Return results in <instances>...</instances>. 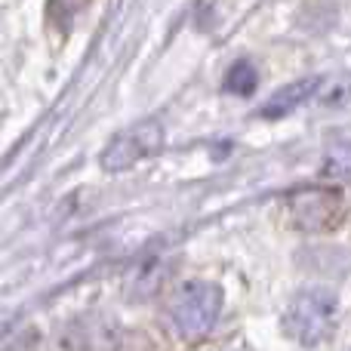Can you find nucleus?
<instances>
[{"label":"nucleus","instance_id":"nucleus-1","mask_svg":"<svg viewBox=\"0 0 351 351\" xmlns=\"http://www.w3.org/2000/svg\"><path fill=\"white\" fill-rule=\"evenodd\" d=\"M339 321V296L324 287L299 290L284 311V330L302 346H321L333 336Z\"/></svg>","mask_w":351,"mask_h":351},{"label":"nucleus","instance_id":"nucleus-2","mask_svg":"<svg viewBox=\"0 0 351 351\" xmlns=\"http://www.w3.org/2000/svg\"><path fill=\"white\" fill-rule=\"evenodd\" d=\"M222 311V290L216 284L194 280L176 290L170 299V321L182 339H204Z\"/></svg>","mask_w":351,"mask_h":351},{"label":"nucleus","instance_id":"nucleus-3","mask_svg":"<svg viewBox=\"0 0 351 351\" xmlns=\"http://www.w3.org/2000/svg\"><path fill=\"white\" fill-rule=\"evenodd\" d=\"M160 142H164V127H160V121L136 123V127H130L127 133H121L102 152V167L108 173L130 170V167H136L142 158L158 152Z\"/></svg>","mask_w":351,"mask_h":351},{"label":"nucleus","instance_id":"nucleus-4","mask_svg":"<svg viewBox=\"0 0 351 351\" xmlns=\"http://www.w3.org/2000/svg\"><path fill=\"white\" fill-rule=\"evenodd\" d=\"M315 93H317V80L315 77H305V80H296V84H290V86H280V90L259 108V117H265V121L287 117L290 111H296L299 105L308 102Z\"/></svg>","mask_w":351,"mask_h":351},{"label":"nucleus","instance_id":"nucleus-5","mask_svg":"<svg viewBox=\"0 0 351 351\" xmlns=\"http://www.w3.org/2000/svg\"><path fill=\"white\" fill-rule=\"evenodd\" d=\"M256 84H259V74L250 62H234L225 74V90L234 93V96H250L256 90Z\"/></svg>","mask_w":351,"mask_h":351}]
</instances>
